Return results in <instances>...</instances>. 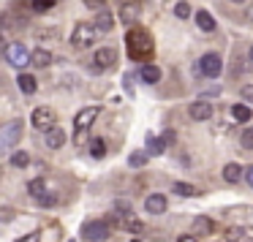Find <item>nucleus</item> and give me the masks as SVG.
Here are the masks:
<instances>
[{"label":"nucleus","instance_id":"f257e3e1","mask_svg":"<svg viewBox=\"0 0 253 242\" xmlns=\"http://www.w3.org/2000/svg\"><path fill=\"white\" fill-rule=\"evenodd\" d=\"M126 46H128V57H131V60H150L153 52H155V44H153V39H150V33L142 28L128 30Z\"/></svg>","mask_w":253,"mask_h":242},{"label":"nucleus","instance_id":"f03ea898","mask_svg":"<svg viewBox=\"0 0 253 242\" xmlns=\"http://www.w3.org/2000/svg\"><path fill=\"white\" fill-rule=\"evenodd\" d=\"M95 33H98V28H95V25L79 22L77 28H74V33H71V44L77 46V49H87V46L95 41Z\"/></svg>","mask_w":253,"mask_h":242},{"label":"nucleus","instance_id":"7ed1b4c3","mask_svg":"<svg viewBox=\"0 0 253 242\" xmlns=\"http://www.w3.org/2000/svg\"><path fill=\"white\" fill-rule=\"evenodd\" d=\"M19 139H22V120H11L8 125H3V131H0V147L6 150V153L17 147Z\"/></svg>","mask_w":253,"mask_h":242},{"label":"nucleus","instance_id":"20e7f679","mask_svg":"<svg viewBox=\"0 0 253 242\" xmlns=\"http://www.w3.org/2000/svg\"><path fill=\"white\" fill-rule=\"evenodd\" d=\"M82 234H84V240H90V242H104V240H109L112 226L106 223V220H90V223H84Z\"/></svg>","mask_w":253,"mask_h":242},{"label":"nucleus","instance_id":"39448f33","mask_svg":"<svg viewBox=\"0 0 253 242\" xmlns=\"http://www.w3.org/2000/svg\"><path fill=\"white\" fill-rule=\"evenodd\" d=\"M3 55H6L8 66H14V68H25L28 63H33V55H30L22 44H8Z\"/></svg>","mask_w":253,"mask_h":242},{"label":"nucleus","instance_id":"423d86ee","mask_svg":"<svg viewBox=\"0 0 253 242\" xmlns=\"http://www.w3.org/2000/svg\"><path fill=\"white\" fill-rule=\"evenodd\" d=\"M193 71L204 74V77L215 79L220 71H223V60H220V55H215V52H207V55L199 60V68H193Z\"/></svg>","mask_w":253,"mask_h":242},{"label":"nucleus","instance_id":"0eeeda50","mask_svg":"<svg viewBox=\"0 0 253 242\" xmlns=\"http://www.w3.org/2000/svg\"><path fill=\"white\" fill-rule=\"evenodd\" d=\"M33 125L41 128V131H49V128H55V112L46 109V106H39V109L33 112Z\"/></svg>","mask_w":253,"mask_h":242},{"label":"nucleus","instance_id":"6e6552de","mask_svg":"<svg viewBox=\"0 0 253 242\" xmlns=\"http://www.w3.org/2000/svg\"><path fill=\"white\" fill-rule=\"evenodd\" d=\"M112 66H115V49L104 46L93 55V71H104V68H112Z\"/></svg>","mask_w":253,"mask_h":242},{"label":"nucleus","instance_id":"1a4fd4ad","mask_svg":"<svg viewBox=\"0 0 253 242\" xmlns=\"http://www.w3.org/2000/svg\"><path fill=\"white\" fill-rule=\"evenodd\" d=\"M226 242H253V229L251 226H229Z\"/></svg>","mask_w":253,"mask_h":242},{"label":"nucleus","instance_id":"9d476101","mask_svg":"<svg viewBox=\"0 0 253 242\" xmlns=\"http://www.w3.org/2000/svg\"><path fill=\"white\" fill-rule=\"evenodd\" d=\"M98 112H101V106H90V109H82L77 115V120H74V125H77V131H84V128H90L93 125V120L98 117Z\"/></svg>","mask_w":253,"mask_h":242},{"label":"nucleus","instance_id":"9b49d317","mask_svg":"<svg viewBox=\"0 0 253 242\" xmlns=\"http://www.w3.org/2000/svg\"><path fill=\"white\" fill-rule=\"evenodd\" d=\"M188 115H191L193 120H210V117H212V104H207V101H196V104H191Z\"/></svg>","mask_w":253,"mask_h":242},{"label":"nucleus","instance_id":"f8f14e48","mask_svg":"<svg viewBox=\"0 0 253 242\" xmlns=\"http://www.w3.org/2000/svg\"><path fill=\"white\" fill-rule=\"evenodd\" d=\"M46 147H52V150H57V147H63V144H66V131H63V128H49V131H46Z\"/></svg>","mask_w":253,"mask_h":242},{"label":"nucleus","instance_id":"ddd939ff","mask_svg":"<svg viewBox=\"0 0 253 242\" xmlns=\"http://www.w3.org/2000/svg\"><path fill=\"white\" fill-rule=\"evenodd\" d=\"M144 209L153 215H161L166 212V199L161 196V193H153V196H147V202H144Z\"/></svg>","mask_w":253,"mask_h":242},{"label":"nucleus","instance_id":"4468645a","mask_svg":"<svg viewBox=\"0 0 253 242\" xmlns=\"http://www.w3.org/2000/svg\"><path fill=\"white\" fill-rule=\"evenodd\" d=\"M17 87L22 90L25 95H33L36 90H39V82H36V77H30V74H19V79H17Z\"/></svg>","mask_w":253,"mask_h":242},{"label":"nucleus","instance_id":"2eb2a0df","mask_svg":"<svg viewBox=\"0 0 253 242\" xmlns=\"http://www.w3.org/2000/svg\"><path fill=\"white\" fill-rule=\"evenodd\" d=\"M139 77H142V82L155 84V82H161V68H158V66H142Z\"/></svg>","mask_w":253,"mask_h":242},{"label":"nucleus","instance_id":"dca6fc26","mask_svg":"<svg viewBox=\"0 0 253 242\" xmlns=\"http://www.w3.org/2000/svg\"><path fill=\"white\" fill-rule=\"evenodd\" d=\"M196 25L204 30V33H212L215 30V19L210 11H196Z\"/></svg>","mask_w":253,"mask_h":242},{"label":"nucleus","instance_id":"f3484780","mask_svg":"<svg viewBox=\"0 0 253 242\" xmlns=\"http://www.w3.org/2000/svg\"><path fill=\"white\" fill-rule=\"evenodd\" d=\"M193 231H196V234H212L215 231V223L210 218H204V215H199L196 220H193Z\"/></svg>","mask_w":253,"mask_h":242},{"label":"nucleus","instance_id":"a211bd4d","mask_svg":"<svg viewBox=\"0 0 253 242\" xmlns=\"http://www.w3.org/2000/svg\"><path fill=\"white\" fill-rule=\"evenodd\" d=\"M164 150H166V144H164V139H158V136H147V155H164Z\"/></svg>","mask_w":253,"mask_h":242},{"label":"nucleus","instance_id":"6ab92c4d","mask_svg":"<svg viewBox=\"0 0 253 242\" xmlns=\"http://www.w3.org/2000/svg\"><path fill=\"white\" fill-rule=\"evenodd\" d=\"M95 28H98V33H109V30L115 28V19H112V14L101 11L98 19H95Z\"/></svg>","mask_w":253,"mask_h":242},{"label":"nucleus","instance_id":"aec40b11","mask_svg":"<svg viewBox=\"0 0 253 242\" xmlns=\"http://www.w3.org/2000/svg\"><path fill=\"white\" fill-rule=\"evenodd\" d=\"M240 177H242V166L240 163H229L223 169V180L226 182H240Z\"/></svg>","mask_w":253,"mask_h":242},{"label":"nucleus","instance_id":"412c9836","mask_svg":"<svg viewBox=\"0 0 253 242\" xmlns=\"http://www.w3.org/2000/svg\"><path fill=\"white\" fill-rule=\"evenodd\" d=\"M231 117H234V120H240V122H248V120H251V106L234 104V106H231Z\"/></svg>","mask_w":253,"mask_h":242},{"label":"nucleus","instance_id":"4be33fe9","mask_svg":"<svg viewBox=\"0 0 253 242\" xmlns=\"http://www.w3.org/2000/svg\"><path fill=\"white\" fill-rule=\"evenodd\" d=\"M28 191H30V196H33V199H39V196H44V193H46V182L41 180V177H39V180H30L28 182Z\"/></svg>","mask_w":253,"mask_h":242},{"label":"nucleus","instance_id":"5701e85b","mask_svg":"<svg viewBox=\"0 0 253 242\" xmlns=\"http://www.w3.org/2000/svg\"><path fill=\"white\" fill-rule=\"evenodd\" d=\"M139 11H142V6H139V3H131V6H123V22H128V25H131L133 19L139 17Z\"/></svg>","mask_w":253,"mask_h":242},{"label":"nucleus","instance_id":"b1692460","mask_svg":"<svg viewBox=\"0 0 253 242\" xmlns=\"http://www.w3.org/2000/svg\"><path fill=\"white\" fill-rule=\"evenodd\" d=\"M52 63V55L46 49H36L33 52V66H39V68H44V66H49Z\"/></svg>","mask_w":253,"mask_h":242},{"label":"nucleus","instance_id":"393cba45","mask_svg":"<svg viewBox=\"0 0 253 242\" xmlns=\"http://www.w3.org/2000/svg\"><path fill=\"white\" fill-rule=\"evenodd\" d=\"M28 163H30V155L28 153H22V150H19V153H11V166H14V169H25Z\"/></svg>","mask_w":253,"mask_h":242},{"label":"nucleus","instance_id":"a878e982","mask_svg":"<svg viewBox=\"0 0 253 242\" xmlns=\"http://www.w3.org/2000/svg\"><path fill=\"white\" fill-rule=\"evenodd\" d=\"M90 153H93V158H104L106 155V142L104 139H93V142H90Z\"/></svg>","mask_w":253,"mask_h":242},{"label":"nucleus","instance_id":"bb28decb","mask_svg":"<svg viewBox=\"0 0 253 242\" xmlns=\"http://www.w3.org/2000/svg\"><path fill=\"white\" fill-rule=\"evenodd\" d=\"M174 193H180V196H196V185H191V182H174Z\"/></svg>","mask_w":253,"mask_h":242},{"label":"nucleus","instance_id":"cd10ccee","mask_svg":"<svg viewBox=\"0 0 253 242\" xmlns=\"http://www.w3.org/2000/svg\"><path fill=\"white\" fill-rule=\"evenodd\" d=\"M174 17L177 19H188V17H191V6H188V3H177V6H174Z\"/></svg>","mask_w":253,"mask_h":242},{"label":"nucleus","instance_id":"c85d7f7f","mask_svg":"<svg viewBox=\"0 0 253 242\" xmlns=\"http://www.w3.org/2000/svg\"><path fill=\"white\" fill-rule=\"evenodd\" d=\"M128 163L136 166V169H139V166H144V163H147V153H133L131 158H128Z\"/></svg>","mask_w":253,"mask_h":242},{"label":"nucleus","instance_id":"c756f323","mask_svg":"<svg viewBox=\"0 0 253 242\" xmlns=\"http://www.w3.org/2000/svg\"><path fill=\"white\" fill-rule=\"evenodd\" d=\"M242 147H245V150H253V128L242 131Z\"/></svg>","mask_w":253,"mask_h":242},{"label":"nucleus","instance_id":"7c9ffc66","mask_svg":"<svg viewBox=\"0 0 253 242\" xmlns=\"http://www.w3.org/2000/svg\"><path fill=\"white\" fill-rule=\"evenodd\" d=\"M240 95H242V101H245V104H253V84H245V87L240 90Z\"/></svg>","mask_w":253,"mask_h":242},{"label":"nucleus","instance_id":"2f4dec72","mask_svg":"<svg viewBox=\"0 0 253 242\" xmlns=\"http://www.w3.org/2000/svg\"><path fill=\"white\" fill-rule=\"evenodd\" d=\"M33 8H36V11H49L52 0H33Z\"/></svg>","mask_w":253,"mask_h":242},{"label":"nucleus","instance_id":"473e14b6","mask_svg":"<svg viewBox=\"0 0 253 242\" xmlns=\"http://www.w3.org/2000/svg\"><path fill=\"white\" fill-rule=\"evenodd\" d=\"M39 202L44 204V207H52V204L57 202V196H55V193H44V196H39Z\"/></svg>","mask_w":253,"mask_h":242},{"label":"nucleus","instance_id":"72a5a7b5","mask_svg":"<svg viewBox=\"0 0 253 242\" xmlns=\"http://www.w3.org/2000/svg\"><path fill=\"white\" fill-rule=\"evenodd\" d=\"M84 6H87V8H95V11H101V8L106 6V0H84Z\"/></svg>","mask_w":253,"mask_h":242},{"label":"nucleus","instance_id":"f704fd0d","mask_svg":"<svg viewBox=\"0 0 253 242\" xmlns=\"http://www.w3.org/2000/svg\"><path fill=\"white\" fill-rule=\"evenodd\" d=\"M17 242H41V234H39V231H33V234L22 237V240H17Z\"/></svg>","mask_w":253,"mask_h":242},{"label":"nucleus","instance_id":"c9c22d12","mask_svg":"<svg viewBox=\"0 0 253 242\" xmlns=\"http://www.w3.org/2000/svg\"><path fill=\"white\" fill-rule=\"evenodd\" d=\"M161 139H164V144H166V147H169V144H174V131H166Z\"/></svg>","mask_w":253,"mask_h":242},{"label":"nucleus","instance_id":"e433bc0d","mask_svg":"<svg viewBox=\"0 0 253 242\" xmlns=\"http://www.w3.org/2000/svg\"><path fill=\"white\" fill-rule=\"evenodd\" d=\"M245 180H248V182H251V185H253V166H251V169L245 171Z\"/></svg>","mask_w":253,"mask_h":242},{"label":"nucleus","instance_id":"4c0bfd02","mask_svg":"<svg viewBox=\"0 0 253 242\" xmlns=\"http://www.w3.org/2000/svg\"><path fill=\"white\" fill-rule=\"evenodd\" d=\"M180 242H196V237H191V234H185V237H180Z\"/></svg>","mask_w":253,"mask_h":242},{"label":"nucleus","instance_id":"58836bf2","mask_svg":"<svg viewBox=\"0 0 253 242\" xmlns=\"http://www.w3.org/2000/svg\"><path fill=\"white\" fill-rule=\"evenodd\" d=\"M248 60H253V46H251V52H248Z\"/></svg>","mask_w":253,"mask_h":242},{"label":"nucleus","instance_id":"ea45409f","mask_svg":"<svg viewBox=\"0 0 253 242\" xmlns=\"http://www.w3.org/2000/svg\"><path fill=\"white\" fill-rule=\"evenodd\" d=\"M248 17H251V22H253V6H251V11H248Z\"/></svg>","mask_w":253,"mask_h":242},{"label":"nucleus","instance_id":"a19ab883","mask_svg":"<svg viewBox=\"0 0 253 242\" xmlns=\"http://www.w3.org/2000/svg\"><path fill=\"white\" fill-rule=\"evenodd\" d=\"M231 3H245V0H231Z\"/></svg>","mask_w":253,"mask_h":242},{"label":"nucleus","instance_id":"79ce46f5","mask_svg":"<svg viewBox=\"0 0 253 242\" xmlns=\"http://www.w3.org/2000/svg\"><path fill=\"white\" fill-rule=\"evenodd\" d=\"M131 242H142V240H131Z\"/></svg>","mask_w":253,"mask_h":242}]
</instances>
